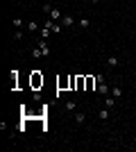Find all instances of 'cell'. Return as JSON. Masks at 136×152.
Masks as SVG:
<instances>
[{
    "mask_svg": "<svg viewBox=\"0 0 136 152\" xmlns=\"http://www.w3.org/2000/svg\"><path fill=\"white\" fill-rule=\"evenodd\" d=\"M30 82H32V89H39V86H43V75L39 73V70H32Z\"/></svg>",
    "mask_w": 136,
    "mask_h": 152,
    "instance_id": "cell-1",
    "label": "cell"
},
{
    "mask_svg": "<svg viewBox=\"0 0 136 152\" xmlns=\"http://www.w3.org/2000/svg\"><path fill=\"white\" fill-rule=\"evenodd\" d=\"M39 50H41V57H48L50 55V48H48V41L45 39H39V45H36Z\"/></svg>",
    "mask_w": 136,
    "mask_h": 152,
    "instance_id": "cell-2",
    "label": "cell"
},
{
    "mask_svg": "<svg viewBox=\"0 0 136 152\" xmlns=\"http://www.w3.org/2000/svg\"><path fill=\"white\" fill-rule=\"evenodd\" d=\"M84 86H86V75H77V80H75V91H84Z\"/></svg>",
    "mask_w": 136,
    "mask_h": 152,
    "instance_id": "cell-3",
    "label": "cell"
},
{
    "mask_svg": "<svg viewBox=\"0 0 136 152\" xmlns=\"http://www.w3.org/2000/svg\"><path fill=\"white\" fill-rule=\"evenodd\" d=\"M95 82H98V80H95L93 75H86V86H84V91H95Z\"/></svg>",
    "mask_w": 136,
    "mask_h": 152,
    "instance_id": "cell-4",
    "label": "cell"
},
{
    "mask_svg": "<svg viewBox=\"0 0 136 152\" xmlns=\"http://www.w3.org/2000/svg\"><path fill=\"white\" fill-rule=\"evenodd\" d=\"M59 23H61L64 27H73V25H75V18H73V16H61Z\"/></svg>",
    "mask_w": 136,
    "mask_h": 152,
    "instance_id": "cell-5",
    "label": "cell"
},
{
    "mask_svg": "<svg viewBox=\"0 0 136 152\" xmlns=\"http://www.w3.org/2000/svg\"><path fill=\"white\" fill-rule=\"evenodd\" d=\"M57 86H59V91H64V89H70V77H61L59 82H57Z\"/></svg>",
    "mask_w": 136,
    "mask_h": 152,
    "instance_id": "cell-6",
    "label": "cell"
},
{
    "mask_svg": "<svg viewBox=\"0 0 136 152\" xmlns=\"http://www.w3.org/2000/svg\"><path fill=\"white\" fill-rule=\"evenodd\" d=\"M98 93H100V95H107V93H111V89L104 84V82H98Z\"/></svg>",
    "mask_w": 136,
    "mask_h": 152,
    "instance_id": "cell-7",
    "label": "cell"
},
{
    "mask_svg": "<svg viewBox=\"0 0 136 152\" xmlns=\"http://www.w3.org/2000/svg\"><path fill=\"white\" fill-rule=\"evenodd\" d=\"M84 120H86V114H82V111H77V114H75V123H77V125H82Z\"/></svg>",
    "mask_w": 136,
    "mask_h": 152,
    "instance_id": "cell-8",
    "label": "cell"
},
{
    "mask_svg": "<svg viewBox=\"0 0 136 152\" xmlns=\"http://www.w3.org/2000/svg\"><path fill=\"white\" fill-rule=\"evenodd\" d=\"M107 64H109L111 68H116V66H120V59H118V57H109V59H107Z\"/></svg>",
    "mask_w": 136,
    "mask_h": 152,
    "instance_id": "cell-9",
    "label": "cell"
},
{
    "mask_svg": "<svg viewBox=\"0 0 136 152\" xmlns=\"http://www.w3.org/2000/svg\"><path fill=\"white\" fill-rule=\"evenodd\" d=\"M36 30H39V23L36 21H30L27 23V32H36Z\"/></svg>",
    "mask_w": 136,
    "mask_h": 152,
    "instance_id": "cell-10",
    "label": "cell"
},
{
    "mask_svg": "<svg viewBox=\"0 0 136 152\" xmlns=\"http://www.w3.org/2000/svg\"><path fill=\"white\" fill-rule=\"evenodd\" d=\"M50 18H52V21H61V14H59V9H55V7H52V11H50Z\"/></svg>",
    "mask_w": 136,
    "mask_h": 152,
    "instance_id": "cell-11",
    "label": "cell"
},
{
    "mask_svg": "<svg viewBox=\"0 0 136 152\" xmlns=\"http://www.w3.org/2000/svg\"><path fill=\"white\" fill-rule=\"evenodd\" d=\"M98 116H100V120H109V107H107V109H100Z\"/></svg>",
    "mask_w": 136,
    "mask_h": 152,
    "instance_id": "cell-12",
    "label": "cell"
},
{
    "mask_svg": "<svg viewBox=\"0 0 136 152\" xmlns=\"http://www.w3.org/2000/svg\"><path fill=\"white\" fill-rule=\"evenodd\" d=\"M111 95H113V98H120V95H123V89H120V86H113V89H111Z\"/></svg>",
    "mask_w": 136,
    "mask_h": 152,
    "instance_id": "cell-13",
    "label": "cell"
},
{
    "mask_svg": "<svg viewBox=\"0 0 136 152\" xmlns=\"http://www.w3.org/2000/svg\"><path fill=\"white\" fill-rule=\"evenodd\" d=\"M79 27H91V21H89V18H79Z\"/></svg>",
    "mask_w": 136,
    "mask_h": 152,
    "instance_id": "cell-14",
    "label": "cell"
},
{
    "mask_svg": "<svg viewBox=\"0 0 136 152\" xmlns=\"http://www.w3.org/2000/svg\"><path fill=\"white\" fill-rule=\"evenodd\" d=\"M43 11L50 16V11H52V5H50V2H45V5H43Z\"/></svg>",
    "mask_w": 136,
    "mask_h": 152,
    "instance_id": "cell-15",
    "label": "cell"
},
{
    "mask_svg": "<svg viewBox=\"0 0 136 152\" xmlns=\"http://www.w3.org/2000/svg\"><path fill=\"white\" fill-rule=\"evenodd\" d=\"M14 25H16V30H21L23 27V18H14Z\"/></svg>",
    "mask_w": 136,
    "mask_h": 152,
    "instance_id": "cell-16",
    "label": "cell"
},
{
    "mask_svg": "<svg viewBox=\"0 0 136 152\" xmlns=\"http://www.w3.org/2000/svg\"><path fill=\"white\" fill-rule=\"evenodd\" d=\"M104 107H109V109H111V107H113V95H111V98H107V100H104Z\"/></svg>",
    "mask_w": 136,
    "mask_h": 152,
    "instance_id": "cell-17",
    "label": "cell"
},
{
    "mask_svg": "<svg viewBox=\"0 0 136 152\" xmlns=\"http://www.w3.org/2000/svg\"><path fill=\"white\" fill-rule=\"evenodd\" d=\"M66 109H68V111H73V109H75V102L68 100V102H66Z\"/></svg>",
    "mask_w": 136,
    "mask_h": 152,
    "instance_id": "cell-18",
    "label": "cell"
},
{
    "mask_svg": "<svg viewBox=\"0 0 136 152\" xmlns=\"http://www.w3.org/2000/svg\"><path fill=\"white\" fill-rule=\"evenodd\" d=\"M48 34H50V30H48V27H43V30H41V39H48Z\"/></svg>",
    "mask_w": 136,
    "mask_h": 152,
    "instance_id": "cell-19",
    "label": "cell"
},
{
    "mask_svg": "<svg viewBox=\"0 0 136 152\" xmlns=\"http://www.w3.org/2000/svg\"><path fill=\"white\" fill-rule=\"evenodd\" d=\"M75 80H77L75 75H70V91H75Z\"/></svg>",
    "mask_w": 136,
    "mask_h": 152,
    "instance_id": "cell-20",
    "label": "cell"
},
{
    "mask_svg": "<svg viewBox=\"0 0 136 152\" xmlns=\"http://www.w3.org/2000/svg\"><path fill=\"white\" fill-rule=\"evenodd\" d=\"M91 2H93V5H98V2H100V0H91Z\"/></svg>",
    "mask_w": 136,
    "mask_h": 152,
    "instance_id": "cell-21",
    "label": "cell"
}]
</instances>
